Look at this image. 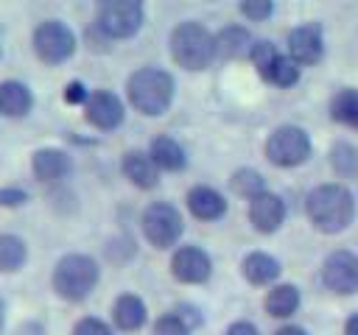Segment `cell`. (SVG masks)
Listing matches in <instances>:
<instances>
[{
  "instance_id": "cell-19",
  "label": "cell",
  "mask_w": 358,
  "mask_h": 335,
  "mask_svg": "<svg viewBox=\"0 0 358 335\" xmlns=\"http://www.w3.org/2000/svg\"><path fill=\"white\" fill-rule=\"evenodd\" d=\"M243 276L252 282V285H268L280 276V262L271 257V254H263V251H255L243 260Z\"/></svg>"
},
{
  "instance_id": "cell-4",
  "label": "cell",
  "mask_w": 358,
  "mask_h": 335,
  "mask_svg": "<svg viewBox=\"0 0 358 335\" xmlns=\"http://www.w3.org/2000/svg\"><path fill=\"white\" fill-rule=\"evenodd\" d=\"M98 285V262L87 254H67L53 268V290L67 302H81Z\"/></svg>"
},
{
  "instance_id": "cell-13",
  "label": "cell",
  "mask_w": 358,
  "mask_h": 335,
  "mask_svg": "<svg viewBox=\"0 0 358 335\" xmlns=\"http://www.w3.org/2000/svg\"><path fill=\"white\" fill-rule=\"evenodd\" d=\"M285 218V204L274 193H260L257 198L249 201V221L255 223L257 232H274Z\"/></svg>"
},
{
  "instance_id": "cell-3",
  "label": "cell",
  "mask_w": 358,
  "mask_h": 335,
  "mask_svg": "<svg viewBox=\"0 0 358 335\" xmlns=\"http://www.w3.org/2000/svg\"><path fill=\"white\" fill-rule=\"evenodd\" d=\"M171 56L185 70H204L215 59V36L201 22H182L171 34Z\"/></svg>"
},
{
  "instance_id": "cell-1",
  "label": "cell",
  "mask_w": 358,
  "mask_h": 335,
  "mask_svg": "<svg viewBox=\"0 0 358 335\" xmlns=\"http://www.w3.org/2000/svg\"><path fill=\"white\" fill-rule=\"evenodd\" d=\"M308 215L319 232H330V234L341 232L355 215V204H352L350 190L341 184L313 187L308 195Z\"/></svg>"
},
{
  "instance_id": "cell-17",
  "label": "cell",
  "mask_w": 358,
  "mask_h": 335,
  "mask_svg": "<svg viewBox=\"0 0 358 335\" xmlns=\"http://www.w3.org/2000/svg\"><path fill=\"white\" fill-rule=\"evenodd\" d=\"M34 106L31 89L20 81H3L0 84V114L6 117H22Z\"/></svg>"
},
{
  "instance_id": "cell-34",
  "label": "cell",
  "mask_w": 358,
  "mask_h": 335,
  "mask_svg": "<svg viewBox=\"0 0 358 335\" xmlns=\"http://www.w3.org/2000/svg\"><path fill=\"white\" fill-rule=\"evenodd\" d=\"M227 335H257V329H255V324H249V321H235V324L227 329Z\"/></svg>"
},
{
  "instance_id": "cell-30",
  "label": "cell",
  "mask_w": 358,
  "mask_h": 335,
  "mask_svg": "<svg viewBox=\"0 0 358 335\" xmlns=\"http://www.w3.org/2000/svg\"><path fill=\"white\" fill-rule=\"evenodd\" d=\"M73 335H112V329L101 318H81L73 329Z\"/></svg>"
},
{
  "instance_id": "cell-25",
  "label": "cell",
  "mask_w": 358,
  "mask_h": 335,
  "mask_svg": "<svg viewBox=\"0 0 358 335\" xmlns=\"http://www.w3.org/2000/svg\"><path fill=\"white\" fill-rule=\"evenodd\" d=\"M263 78L277 84V87H294L299 81V64L291 56H277L274 64L263 73Z\"/></svg>"
},
{
  "instance_id": "cell-10",
  "label": "cell",
  "mask_w": 358,
  "mask_h": 335,
  "mask_svg": "<svg viewBox=\"0 0 358 335\" xmlns=\"http://www.w3.org/2000/svg\"><path fill=\"white\" fill-rule=\"evenodd\" d=\"M171 271H173V276H176L179 282L196 285V282H204V279L210 276L213 262H210V257H207L201 248H196V246H185V248H179V251L173 254V260H171Z\"/></svg>"
},
{
  "instance_id": "cell-26",
  "label": "cell",
  "mask_w": 358,
  "mask_h": 335,
  "mask_svg": "<svg viewBox=\"0 0 358 335\" xmlns=\"http://www.w3.org/2000/svg\"><path fill=\"white\" fill-rule=\"evenodd\" d=\"M232 190H235L238 195H246V198L252 201V198H257L260 193H266V184H263V176H260L257 170L241 168V170L232 173Z\"/></svg>"
},
{
  "instance_id": "cell-33",
  "label": "cell",
  "mask_w": 358,
  "mask_h": 335,
  "mask_svg": "<svg viewBox=\"0 0 358 335\" xmlns=\"http://www.w3.org/2000/svg\"><path fill=\"white\" fill-rule=\"evenodd\" d=\"M25 198H28V195H25L22 190H11V187H8V190H0V204H3V207L25 204Z\"/></svg>"
},
{
  "instance_id": "cell-15",
  "label": "cell",
  "mask_w": 358,
  "mask_h": 335,
  "mask_svg": "<svg viewBox=\"0 0 358 335\" xmlns=\"http://www.w3.org/2000/svg\"><path fill=\"white\" fill-rule=\"evenodd\" d=\"M31 168H34V176L39 181H59L70 170V156L59 148H39L34 154Z\"/></svg>"
},
{
  "instance_id": "cell-32",
  "label": "cell",
  "mask_w": 358,
  "mask_h": 335,
  "mask_svg": "<svg viewBox=\"0 0 358 335\" xmlns=\"http://www.w3.org/2000/svg\"><path fill=\"white\" fill-rule=\"evenodd\" d=\"M87 98H90V92L84 89L81 81H70V84L64 87V100H67V103H87Z\"/></svg>"
},
{
  "instance_id": "cell-22",
  "label": "cell",
  "mask_w": 358,
  "mask_h": 335,
  "mask_svg": "<svg viewBox=\"0 0 358 335\" xmlns=\"http://www.w3.org/2000/svg\"><path fill=\"white\" fill-rule=\"evenodd\" d=\"M299 307V290L294 285H277L266 296V310L274 318H285Z\"/></svg>"
},
{
  "instance_id": "cell-35",
  "label": "cell",
  "mask_w": 358,
  "mask_h": 335,
  "mask_svg": "<svg viewBox=\"0 0 358 335\" xmlns=\"http://www.w3.org/2000/svg\"><path fill=\"white\" fill-rule=\"evenodd\" d=\"M274 335H308V332L299 329V327H282V329H277Z\"/></svg>"
},
{
  "instance_id": "cell-28",
  "label": "cell",
  "mask_w": 358,
  "mask_h": 335,
  "mask_svg": "<svg viewBox=\"0 0 358 335\" xmlns=\"http://www.w3.org/2000/svg\"><path fill=\"white\" fill-rule=\"evenodd\" d=\"M249 56H252V61L257 64V70H260V75H263V73L274 64V59H277L280 53L274 50V45H271V42H255V47H252V53H249Z\"/></svg>"
},
{
  "instance_id": "cell-29",
  "label": "cell",
  "mask_w": 358,
  "mask_h": 335,
  "mask_svg": "<svg viewBox=\"0 0 358 335\" xmlns=\"http://www.w3.org/2000/svg\"><path fill=\"white\" fill-rule=\"evenodd\" d=\"M154 335H190V327L176 313H171V315H162L154 324Z\"/></svg>"
},
{
  "instance_id": "cell-6",
  "label": "cell",
  "mask_w": 358,
  "mask_h": 335,
  "mask_svg": "<svg viewBox=\"0 0 358 335\" xmlns=\"http://www.w3.org/2000/svg\"><path fill=\"white\" fill-rule=\"evenodd\" d=\"M140 25H143V6L137 0H106L98 8V28L106 36L123 39L137 34Z\"/></svg>"
},
{
  "instance_id": "cell-24",
  "label": "cell",
  "mask_w": 358,
  "mask_h": 335,
  "mask_svg": "<svg viewBox=\"0 0 358 335\" xmlns=\"http://www.w3.org/2000/svg\"><path fill=\"white\" fill-rule=\"evenodd\" d=\"M330 112H333V117H336L338 123L358 128V89H341V92L333 98Z\"/></svg>"
},
{
  "instance_id": "cell-11",
  "label": "cell",
  "mask_w": 358,
  "mask_h": 335,
  "mask_svg": "<svg viewBox=\"0 0 358 335\" xmlns=\"http://www.w3.org/2000/svg\"><path fill=\"white\" fill-rule=\"evenodd\" d=\"M84 109H87V120H90L92 126L103 128V131L120 126V120H123V103H120V98L112 95V92H106V89L92 92V95L87 98Z\"/></svg>"
},
{
  "instance_id": "cell-27",
  "label": "cell",
  "mask_w": 358,
  "mask_h": 335,
  "mask_svg": "<svg viewBox=\"0 0 358 335\" xmlns=\"http://www.w3.org/2000/svg\"><path fill=\"white\" fill-rule=\"evenodd\" d=\"M330 162L338 176H358V148L350 142H338L330 151Z\"/></svg>"
},
{
  "instance_id": "cell-21",
  "label": "cell",
  "mask_w": 358,
  "mask_h": 335,
  "mask_svg": "<svg viewBox=\"0 0 358 335\" xmlns=\"http://www.w3.org/2000/svg\"><path fill=\"white\" fill-rule=\"evenodd\" d=\"M148 156H151L154 165L162 168V170H182V168H185V151H182V145H179L176 140H171V137H157V140L151 142Z\"/></svg>"
},
{
  "instance_id": "cell-36",
  "label": "cell",
  "mask_w": 358,
  "mask_h": 335,
  "mask_svg": "<svg viewBox=\"0 0 358 335\" xmlns=\"http://www.w3.org/2000/svg\"><path fill=\"white\" fill-rule=\"evenodd\" d=\"M347 335H358V315H352L347 321Z\"/></svg>"
},
{
  "instance_id": "cell-12",
  "label": "cell",
  "mask_w": 358,
  "mask_h": 335,
  "mask_svg": "<svg viewBox=\"0 0 358 335\" xmlns=\"http://www.w3.org/2000/svg\"><path fill=\"white\" fill-rule=\"evenodd\" d=\"M288 50H291V59L296 64H313L322 59V31L319 25H299L291 31L288 36Z\"/></svg>"
},
{
  "instance_id": "cell-23",
  "label": "cell",
  "mask_w": 358,
  "mask_h": 335,
  "mask_svg": "<svg viewBox=\"0 0 358 335\" xmlns=\"http://www.w3.org/2000/svg\"><path fill=\"white\" fill-rule=\"evenodd\" d=\"M25 257H28V248L17 234H0V271L3 274L22 268Z\"/></svg>"
},
{
  "instance_id": "cell-9",
  "label": "cell",
  "mask_w": 358,
  "mask_h": 335,
  "mask_svg": "<svg viewBox=\"0 0 358 335\" xmlns=\"http://www.w3.org/2000/svg\"><path fill=\"white\" fill-rule=\"evenodd\" d=\"M322 279L333 293H355L358 290V257L350 251H333L324 260Z\"/></svg>"
},
{
  "instance_id": "cell-14",
  "label": "cell",
  "mask_w": 358,
  "mask_h": 335,
  "mask_svg": "<svg viewBox=\"0 0 358 335\" xmlns=\"http://www.w3.org/2000/svg\"><path fill=\"white\" fill-rule=\"evenodd\" d=\"M123 173H126V179H129L131 184H137V187H143V190H151V187H157V181H159V168H157L154 159H151L148 154H143V151H129V154L123 156Z\"/></svg>"
},
{
  "instance_id": "cell-16",
  "label": "cell",
  "mask_w": 358,
  "mask_h": 335,
  "mask_svg": "<svg viewBox=\"0 0 358 335\" xmlns=\"http://www.w3.org/2000/svg\"><path fill=\"white\" fill-rule=\"evenodd\" d=\"M187 207L196 218L201 221H215L227 212V201L221 193H215L213 187H193L187 193Z\"/></svg>"
},
{
  "instance_id": "cell-5",
  "label": "cell",
  "mask_w": 358,
  "mask_h": 335,
  "mask_svg": "<svg viewBox=\"0 0 358 335\" xmlns=\"http://www.w3.org/2000/svg\"><path fill=\"white\" fill-rule=\"evenodd\" d=\"M310 154V140L299 126H280L266 140V156L280 168H294Z\"/></svg>"
},
{
  "instance_id": "cell-20",
  "label": "cell",
  "mask_w": 358,
  "mask_h": 335,
  "mask_svg": "<svg viewBox=\"0 0 358 335\" xmlns=\"http://www.w3.org/2000/svg\"><path fill=\"white\" fill-rule=\"evenodd\" d=\"M115 324L120 329H140L145 324V304L143 299H137L134 293H123L117 302H115Z\"/></svg>"
},
{
  "instance_id": "cell-31",
  "label": "cell",
  "mask_w": 358,
  "mask_h": 335,
  "mask_svg": "<svg viewBox=\"0 0 358 335\" xmlns=\"http://www.w3.org/2000/svg\"><path fill=\"white\" fill-rule=\"evenodd\" d=\"M241 14H246L249 20H266L271 14V3L268 0H246V3H241Z\"/></svg>"
},
{
  "instance_id": "cell-18",
  "label": "cell",
  "mask_w": 358,
  "mask_h": 335,
  "mask_svg": "<svg viewBox=\"0 0 358 335\" xmlns=\"http://www.w3.org/2000/svg\"><path fill=\"white\" fill-rule=\"evenodd\" d=\"M255 47L252 36L246 28L241 25H227L218 36H215V53L224 56V59H241V56H249Z\"/></svg>"
},
{
  "instance_id": "cell-8",
  "label": "cell",
  "mask_w": 358,
  "mask_h": 335,
  "mask_svg": "<svg viewBox=\"0 0 358 335\" xmlns=\"http://www.w3.org/2000/svg\"><path fill=\"white\" fill-rule=\"evenodd\" d=\"M143 234L157 248L173 246L179 240V234H182V215H179V209L171 207V204H162V201L151 204L143 212Z\"/></svg>"
},
{
  "instance_id": "cell-7",
  "label": "cell",
  "mask_w": 358,
  "mask_h": 335,
  "mask_svg": "<svg viewBox=\"0 0 358 335\" xmlns=\"http://www.w3.org/2000/svg\"><path fill=\"white\" fill-rule=\"evenodd\" d=\"M34 50H36V56H39L42 61H48V64H62V61H67V59L73 56V50H76V36H73V31H70L64 22L48 20V22H42V25L34 31Z\"/></svg>"
},
{
  "instance_id": "cell-2",
  "label": "cell",
  "mask_w": 358,
  "mask_h": 335,
  "mask_svg": "<svg viewBox=\"0 0 358 335\" xmlns=\"http://www.w3.org/2000/svg\"><path fill=\"white\" fill-rule=\"evenodd\" d=\"M126 89L131 106L143 114H162L173 100V78L157 67H143L131 73Z\"/></svg>"
}]
</instances>
